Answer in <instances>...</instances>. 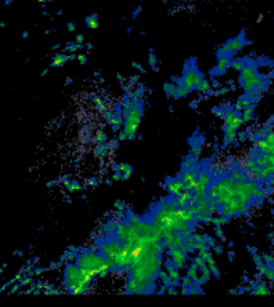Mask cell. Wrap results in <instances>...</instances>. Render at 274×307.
<instances>
[{
  "mask_svg": "<svg viewBox=\"0 0 274 307\" xmlns=\"http://www.w3.org/2000/svg\"><path fill=\"white\" fill-rule=\"evenodd\" d=\"M117 146H119V140H117V138H116V140H113V141H109V142H108L109 150H111V149H117Z\"/></svg>",
  "mask_w": 274,
  "mask_h": 307,
  "instance_id": "46",
  "label": "cell"
},
{
  "mask_svg": "<svg viewBox=\"0 0 274 307\" xmlns=\"http://www.w3.org/2000/svg\"><path fill=\"white\" fill-rule=\"evenodd\" d=\"M76 42H77V43H80V45H84V42H85V37H84V34H77V37H76Z\"/></svg>",
  "mask_w": 274,
  "mask_h": 307,
  "instance_id": "47",
  "label": "cell"
},
{
  "mask_svg": "<svg viewBox=\"0 0 274 307\" xmlns=\"http://www.w3.org/2000/svg\"><path fill=\"white\" fill-rule=\"evenodd\" d=\"M93 140H95V142H96V144H101V142H108V135H106L103 130H98V131H96V135H95V138H93Z\"/></svg>",
  "mask_w": 274,
  "mask_h": 307,
  "instance_id": "33",
  "label": "cell"
},
{
  "mask_svg": "<svg viewBox=\"0 0 274 307\" xmlns=\"http://www.w3.org/2000/svg\"><path fill=\"white\" fill-rule=\"evenodd\" d=\"M194 62H196V59H189L188 61V64H186V69H184V72L182 75V79H180V82L188 86L189 91L196 90L199 86V84H201L204 80V75L197 71V67H196Z\"/></svg>",
  "mask_w": 274,
  "mask_h": 307,
  "instance_id": "4",
  "label": "cell"
},
{
  "mask_svg": "<svg viewBox=\"0 0 274 307\" xmlns=\"http://www.w3.org/2000/svg\"><path fill=\"white\" fill-rule=\"evenodd\" d=\"M167 291H169L170 294H177V293H178V290H177V285H173V286L170 285L169 288H167Z\"/></svg>",
  "mask_w": 274,
  "mask_h": 307,
  "instance_id": "49",
  "label": "cell"
},
{
  "mask_svg": "<svg viewBox=\"0 0 274 307\" xmlns=\"http://www.w3.org/2000/svg\"><path fill=\"white\" fill-rule=\"evenodd\" d=\"M245 62H247V59H242V58H236V59H231V69H234V71L241 72L242 69L245 67Z\"/></svg>",
  "mask_w": 274,
  "mask_h": 307,
  "instance_id": "26",
  "label": "cell"
},
{
  "mask_svg": "<svg viewBox=\"0 0 274 307\" xmlns=\"http://www.w3.org/2000/svg\"><path fill=\"white\" fill-rule=\"evenodd\" d=\"M148 64L151 69H154V71H157V58H155V53L154 50H151L148 55Z\"/></svg>",
  "mask_w": 274,
  "mask_h": 307,
  "instance_id": "30",
  "label": "cell"
},
{
  "mask_svg": "<svg viewBox=\"0 0 274 307\" xmlns=\"http://www.w3.org/2000/svg\"><path fill=\"white\" fill-rule=\"evenodd\" d=\"M192 262H194V264L199 266V267H202L204 264H207V261H205V258H204L202 254H199V253L194 256V258H192Z\"/></svg>",
  "mask_w": 274,
  "mask_h": 307,
  "instance_id": "38",
  "label": "cell"
},
{
  "mask_svg": "<svg viewBox=\"0 0 274 307\" xmlns=\"http://www.w3.org/2000/svg\"><path fill=\"white\" fill-rule=\"evenodd\" d=\"M136 82H138V75H132V77L128 79V84H132V85H135Z\"/></svg>",
  "mask_w": 274,
  "mask_h": 307,
  "instance_id": "51",
  "label": "cell"
},
{
  "mask_svg": "<svg viewBox=\"0 0 274 307\" xmlns=\"http://www.w3.org/2000/svg\"><path fill=\"white\" fill-rule=\"evenodd\" d=\"M165 189H167V192L170 194V197H177V195H180V194H182L183 191H186V184H184V181H183L182 178H180V179H177V178H170L169 181H167Z\"/></svg>",
  "mask_w": 274,
  "mask_h": 307,
  "instance_id": "10",
  "label": "cell"
},
{
  "mask_svg": "<svg viewBox=\"0 0 274 307\" xmlns=\"http://www.w3.org/2000/svg\"><path fill=\"white\" fill-rule=\"evenodd\" d=\"M117 79H119V82H121V84H123V82H125V79H123L122 75H117Z\"/></svg>",
  "mask_w": 274,
  "mask_h": 307,
  "instance_id": "60",
  "label": "cell"
},
{
  "mask_svg": "<svg viewBox=\"0 0 274 307\" xmlns=\"http://www.w3.org/2000/svg\"><path fill=\"white\" fill-rule=\"evenodd\" d=\"M39 2H47V0H39Z\"/></svg>",
  "mask_w": 274,
  "mask_h": 307,
  "instance_id": "62",
  "label": "cell"
},
{
  "mask_svg": "<svg viewBox=\"0 0 274 307\" xmlns=\"http://www.w3.org/2000/svg\"><path fill=\"white\" fill-rule=\"evenodd\" d=\"M141 117H143V104H141V101L133 103L132 109H130L127 114H123V130L127 131L128 140H135L136 135H138Z\"/></svg>",
  "mask_w": 274,
  "mask_h": 307,
  "instance_id": "3",
  "label": "cell"
},
{
  "mask_svg": "<svg viewBox=\"0 0 274 307\" xmlns=\"http://www.w3.org/2000/svg\"><path fill=\"white\" fill-rule=\"evenodd\" d=\"M213 184V176L209 173L202 170L201 173H199V183H197V187L192 192L196 194V195L201 198V197H207V192L210 189V186Z\"/></svg>",
  "mask_w": 274,
  "mask_h": 307,
  "instance_id": "7",
  "label": "cell"
},
{
  "mask_svg": "<svg viewBox=\"0 0 274 307\" xmlns=\"http://www.w3.org/2000/svg\"><path fill=\"white\" fill-rule=\"evenodd\" d=\"M252 293L253 294H270V288L265 286L263 283H257L253 290H252Z\"/></svg>",
  "mask_w": 274,
  "mask_h": 307,
  "instance_id": "32",
  "label": "cell"
},
{
  "mask_svg": "<svg viewBox=\"0 0 274 307\" xmlns=\"http://www.w3.org/2000/svg\"><path fill=\"white\" fill-rule=\"evenodd\" d=\"M79 50H82V45L77 42H74V43H67L66 45V52H71V53H77Z\"/></svg>",
  "mask_w": 274,
  "mask_h": 307,
  "instance_id": "36",
  "label": "cell"
},
{
  "mask_svg": "<svg viewBox=\"0 0 274 307\" xmlns=\"http://www.w3.org/2000/svg\"><path fill=\"white\" fill-rule=\"evenodd\" d=\"M248 208H250V205L245 203L244 200L239 198V197H234L229 200L228 203L221 205V211L223 215H226L228 218H234V216H239V215H245V213L248 211Z\"/></svg>",
  "mask_w": 274,
  "mask_h": 307,
  "instance_id": "6",
  "label": "cell"
},
{
  "mask_svg": "<svg viewBox=\"0 0 274 307\" xmlns=\"http://www.w3.org/2000/svg\"><path fill=\"white\" fill-rule=\"evenodd\" d=\"M215 235H216L221 242H225V240H226V237H225V232H223L221 225H215Z\"/></svg>",
  "mask_w": 274,
  "mask_h": 307,
  "instance_id": "42",
  "label": "cell"
},
{
  "mask_svg": "<svg viewBox=\"0 0 274 307\" xmlns=\"http://www.w3.org/2000/svg\"><path fill=\"white\" fill-rule=\"evenodd\" d=\"M201 150H202L201 144H197V142L191 144V157H192V159H197L199 155H201Z\"/></svg>",
  "mask_w": 274,
  "mask_h": 307,
  "instance_id": "34",
  "label": "cell"
},
{
  "mask_svg": "<svg viewBox=\"0 0 274 307\" xmlns=\"http://www.w3.org/2000/svg\"><path fill=\"white\" fill-rule=\"evenodd\" d=\"M245 140H247L245 133H238V141H245Z\"/></svg>",
  "mask_w": 274,
  "mask_h": 307,
  "instance_id": "55",
  "label": "cell"
},
{
  "mask_svg": "<svg viewBox=\"0 0 274 307\" xmlns=\"http://www.w3.org/2000/svg\"><path fill=\"white\" fill-rule=\"evenodd\" d=\"M121 171H122L123 179H128L133 173V167L128 165V164H121Z\"/></svg>",
  "mask_w": 274,
  "mask_h": 307,
  "instance_id": "28",
  "label": "cell"
},
{
  "mask_svg": "<svg viewBox=\"0 0 274 307\" xmlns=\"http://www.w3.org/2000/svg\"><path fill=\"white\" fill-rule=\"evenodd\" d=\"M95 280L89 272H85L82 267L76 262H69L64 267V290L71 294H84L87 288Z\"/></svg>",
  "mask_w": 274,
  "mask_h": 307,
  "instance_id": "2",
  "label": "cell"
},
{
  "mask_svg": "<svg viewBox=\"0 0 274 307\" xmlns=\"http://www.w3.org/2000/svg\"><path fill=\"white\" fill-rule=\"evenodd\" d=\"M205 242H207L209 248H213V247L216 245V242H215V239H213V237H209V235H205Z\"/></svg>",
  "mask_w": 274,
  "mask_h": 307,
  "instance_id": "45",
  "label": "cell"
},
{
  "mask_svg": "<svg viewBox=\"0 0 274 307\" xmlns=\"http://www.w3.org/2000/svg\"><path fill=\"white\" fill-rule=\"evenodd\" d=\"M197 103H199V101H197V99H194V101H192V103H191L189 106H191V108H192V109H196V108H197Z\"/></svg>",
  "mask_w": 274,
  "mask_h": 307,
  "instance_id": "58",
  "label": "cell"
},
{
  "mask_svg": "<svg viewBox=\"0 0 274 307\" xmlns=\"http://www.w3.org/2000/svg\"><path fill=\"white\" fill-rule=\"evenodd\" d=\"M212 112H213V114L216 115V117H220V118H223V120H225V117H226V114H228V111L225 109V108H212Z\"/></svg>",
  "mask_w": 274,
  "mask_h": 307,
  "instance_id": "35",
  "label": "cell"
},
{
  "mask_svg": "<svg viewBox=\"0 0 274 307\" xmlns=\"http://www.w3.org/2000/svg\"><path fill=\"white\" fill-rule=\"evenodd\" d=\"M85 184H87V186H96V184H98V179H96V178H91V179L87 181Z\"/></svg>",
  "mask_w": 274,
  "mask_h": 307,
  "instance_id": "50",
  "label": "cell"
},
{
  "mask_svg": "<svg viewBox=\"0 0 274 307\" xmlns=\"http://www.w3.org/2000/svg\"><path fill=\"white\" fill-rule=\"evenodd\" d=\"M77 61L80 62V64H85V62H87V55H79Z\"/></svg>",
  "mask_w": 274,
  "mask_h": 307,
  "instance_id": "48",
  "label": "cell"
},
{
  "mask_svg": "<svg viewBox=\"0 0 274 307\" xmlns=\"http://www.w3.org/2000/svg\"><path fill=\"white\" fill-rule=\"evenodd\" d=\"M164 91L167 98H175L177 99V85L173 84H164Z\"/></svg>",
  "mask_w": 274,
  "mask_h": 307,
  "instance_id": "24",
  "label": "cell"
},
{
  "mask_svg": "<svg viewBox=\"0 0 274 307\" xmlns=\"http://www.w3.org/2000/svg\"><path fill=\"white\" fill-rule=\"evenodd\" d=\"M95 106L98 108V111L99 112H103V114H106V103H104V99H101V98H95Z\"/></svg>",
  "mask_w": 274,
  "mask_h": 307,
  "instance_id": "37",
  "label": "cell"
},
{
  "mask_svg": "<svg viewBox=\"0 0 274 307\" xmlns=\"http://www.w3.org/2000/svg\"><path fill=\"white\" fill-rule=\"evenodd\" d=\"M244 123L242 120V114L234 109H229L225 117V133H231V131H238L241 125Z\"/></svg>",
  "mask_w": 274,
  "mask_h": 307,
  "instance_id": "8",
  "label": "cell"
},
{
  "mask_svg": "<svg viewBox=\"0 0 274 307\" xmlns=\"http://www.w3.org/2000/svg\"><path fill=\"white\" fill-rule=\"evenodd\" d=\"M140 11H141V7H136V8H135V11H133V15H132V18H133V20H135V18H136V16H138V15H140Z\"/></svg>",
  "mask_w": 274,
  "mask_h": 307,
  "instance_id": "56",
  "label": "cell"
},
{
  "mask_svg": "<svg viewBox=\"0 0 274 307\" xmlns=\"http://www.w3.org/2000/svg\"><path fill=\"white\" fill-rule=\"evenodd\" d=\"M210 275H212L210 267L207 264H204L201 267V279H199V285H205V283H207L209 279H210Z\"/></svg>",
  "mask_w": 274,
  "mask_h": 307,
  "instance_id": "21",
  "label": "cell"
},
{
  "mask_svg": "<svg viewBox=\"0 0 274 307\" xmlns=\"http://www.w3.org/2000/svg\"><path fill=\"white\" fill-rule=\"evenodd\" d=\"M180 178L184 181L186 184V189L189 191H194L197 187V183H199V173L196 168H192V170H182V174H180Z\"/></svg>",
  "mask_w": 274,
  "mask_h": 307,
  "instance_id": "9",
  "label": "cell"
},
{
  "mask_svg": "<svg viewBox=\"0 0 274 307\" xmlns=\"http://www.w3.org/2000/svg\"><path fill=\"white\" fill-rule=\"evenodd\" d=\"M20 283H21V286L24 288V286H29V285H32L34 283V279H32V275H26V277H23L21 280H20Z\"/></svg>",
  "mask_w": 274,
  "mask_h": 307,
  "instance_id": "40",
  "label": "cell"
},
{
  "mask_svg": "<svg viewBox=\"0 0 274 307\" xmlns=\"http://www.w3.org/2000/svg\"><path fill=\"white\" fill-rule=\"evenodd\" d=\"M143 93H145V86H138V88H136L135 91L130 93V98L133 99V103H136V101H141Z\"/></svg>",
  "mask_w": 274,
  "mask_h": 307,
  "instance_id": "31",
  "label": "cell"
},
{
  "mask_svg": "<svg viewBox=\"0 0 274 307\" xmlns=\"http://www.w3.org/2000/svg\"><path fill=\"white\" fill-rule=\"evenodd\" d=\"M271 122H273V123H274V117H273V118H271Z\"/></svg>",
  "mask_w": 274,
  "mask_h": 307,
  "instance_id": "63",
  "label": "cell"
},
{
  "mask_svg": "<svg viewBox=\"0 0 274 307\" xmlns=\"http://www.w3.org/2000/svg\"><path fill=\"white\" fill-rule=\"evenodd\" d=\"M228 223H229V218L226 215H223V213L212 216V224H213V225H225Z\"/></svg>",
  "mask_w": 274,
  "mask_h": 307,
  "instance_id": "22",
  "label": "cell"
},
{
  "mask_svg": "<svg viewBox=\"0 0 274 307\" xmlns=\"http://www.w3.org/2000/svg\"><path fill=\"white\" fill-rule=\"evenodd\" d=\"M108 142H101V144H98L96 149H95V154L98 155V157H104V155H108Z\"/></svg>",
  "mask_w": 274,
  "mask_h": 307,
  "instance_id": "27",
  "label": "cell"
},
{
  "mask_svg": "<svg viewBox=\"0 0 274 307\" xmlns=\"http://www.w3.org/2000/svg\"><path fill=\"white\" fill-rule=\"evenodd\" d=\"M192 283H194V281H192V280H191V277H188V275H186V277H183V279H182V286L191 288V286H192Z\"/></svg>",
  "mask_w": 274,
  "mask_h": 307,
  "instance_id": "44",
  "label": "cell"
},
{
  "mask_svg": "<svg viewBox=\"0 0 274 307\" xmlns=\"http://www.w3.org/2000/svg\"><path fill=\"white\" fill-rule=\"evenodd\" d=\"M69 61V55H64V53H58V55H55V58L52 61V66L53 69H57V67H63L66 62Z\"/></svg>",
  "mask_w": 274,
  "mask_h": 307,
  "instance_id": "17",
  "label": "cell"
},
{
  "mask_svg": "<svg viewBox=\"0 0 274 307\" xmlns=\"http://www.w3.org/2000/svg\"><path fill=\"white\" fill-rule=\"evenodd\" d=\"M91 48H93V43H85V50H89V52H90Z\"/></svg>",
  "mask_w": 274,
  "mask_h": 307,
  "instance_id": "59",
  "label": "cell"
},
{
  "mask_svg": "<svg viewBox=\"0 0 274 307\" xmlns=\"http://www.w3.org/2000/svg\"><path fill=\"white\" fill-rule=\"evenodd\" d=\"M189 88H188V86H186L184 84H182V82H180L178 85H177V99L178 98H186V96H188L189 95Z\"/></svg>",
  "mask_w": 274,
  "mask_h": 307,
  "instance_id": "25",
  "label": "cell"
},
{
  "mask_svg": "<svg viewBox=\"0 0 274 307\" xmlns=\"http://www.w3.org/2000/svg\"><path fill=\"white\" fill-rule=\"evenodd\" d=\"M229 67H231V58H229V55H226V56H218V64H216V67L213 69V71H212V74L223 75Z\"/></svg>",
  "mask_w": 274,
  "mask_h": 307,
  "instance_id": "13",
  "label": "cell"
},
{
  "mask_svg": "<svg viewBox=\"0 0 274 307\" xmlns=\"http://www.w3.org/2000/svg\"><path fill=\"white\" fill-rule=\"evenodd\" d=\"M135 69H136V71H140V72H145V67H143V66H140L138 64V62H133V64H132Z\"/></svg>",
  "mask_w": 274,
  "mask_h": 307,
  "instance_id": "53",
  "label": "cell"
},
{
  "mask_svg": "<svg viewBox=\"0 0 274 307\" xmlns=\"http://www.w3.org/2000/svg\"><path fill=\"white\" fill-rule=\"evenodd\" d=\"M76 264L80 266L85 272H89L93 279L96 277H106L109 272L116 271L114 266L104 258L103 254H99L91 250H79Z\"/></svg>",
  "mask_w": 274,
  "mask_h": 307,
  "instance_id": "1",
  "label": "cell"
},
{
  "mask_svg": "<svg viewBox=\"0 0 274 307\" xmlns=\"http://www.w3.org/2000/svg\"><path fill=\"white\" fill-rule=\"evenodd\" d=\"M213 251H215L216 254H221V253H223V247H221V245H215V247H213Z\"/></svg>",
  "mask_w": 274,
  "mask_h": 307,
  "instance_id": "52",
  "label": "cell"
},
{
  "mask_svg": "<svg viewBox=\"0 0 274 307\" xmlns=\"http://www.w3.org/2000/svg\"><path fill=\"white\" fill-rule=\"evenodd\" d=\"M169 258L175 262V266L178 269H183L186 261H188V253H184L182 248H175V250H169Z\"/></svg>",
  "mask_w": 274,
  "mask_h": 307,
  "instance_id": "11",
  "label": "cell"
},
{
  "mask_svg": "<svg viewBox=\"0 0 274 307\" xmlns=\"http://www.w3.org/2000/svg\"><path fill=\"white\" fill-rule=\"evenodd\" d=\"M11 3V0H5V5H10Z\"/></svg>",
  "mask_w": 274,
  "mask_h": 307,
  "instance_id": "61",
  "label": "cell"
},
{
  "mask_svg": "<svg viewBox=\"0 0 274 307\" xmlns=\"http://www.w3.org/2000/svg\"><path fill=\"white\" fill-rule=\"evenodd\" d=\"M114 208H116V210H119V211H127L128 205H127L125 202H122V200H116Z\"/></svg>",
  "mask_w": 274,
  "mask_h": 307,
  "instance_id": "41",
  "label": "cell"
},
{
  "mask_svg": "<svg viewBox=\"0 0 274 307\" xmlns=\"http://www.w3.org/2000/svg\"><path fill=\"white\" fill-rule=\"evenodd\" d=\"M64 186H66V189L69 191V192H74V191H80V183L77 179H74V181H64Z\"/></svg>",
  "mask_w": 274,
  "mask_h": 307,
  "instance_id": "29",
  "label": "cell"
},
{
  "mask_svg": "<svg viewBox=\"0 0 274 307\" xmlns=\"http://www.w3.org/2000/svg\"><path fill=\"white\" fill-rule=\"evenodd\" d=\"M250 104H255V101L253 99L248 96V95H244V96H241L238 101L234 103V106H233V109L234 111H238V112H242V109L244 108H247V106H250Z\"/></svg>",
  "mask_w": 274,
  "mask_h": 307,
  "instance_id": "15",
  "label": "cell"
},
{
  "mask_svg": "<svg viewBox=\"0 0 274 307\" xmlns=\"http://www.w3.org/2000/svg\"><path fill=\"white\" fill-rule=\"evenodd\" d=\"M188 277H191V280L194 281V283H199V279H201V267L196 266L194 262L188 267V272H186Z\"/></svg>",
  "mask_w": 274,
  "mask_h": 307,
  "instance_id": "18",
  "label": "cell"
},
{
  "mask_svg": "<svg viewBox=\"0 0 274 307\" xmlns=\"http://www.w3.org/2000/svg\"><path fill=\"white\" fill-rule=\"evenodd\" d=\"M67 30H69V32H74V30H76V24H74V23H67Z\"/></svg>",
  "mask_w": 274,
  "mask_h": 307,
  "instance_id": "54",
  "label": "cell"
},
{
  "mask_svg": "<svg viewBox=\"0 0 274 307\" xmlns=\"http://www.w3.org/2000/svg\"><path fill=\"white\" fill-rule=\"evenodd\" d=\"M192 194H194V192L189 191V189H186V191H183L182 194H180V195H177L175 200H177L178 206H188L189 205V200L192 197Z\"/></svg>",
  "mask_w": 274,
  "mask_h": 307,
  "instance_id": "16",
  "label": "cell"
},
{
  "mask_svg": "<svg viewBox=\"0 0 274 307\" xmlns=\"http://www.w3.org/2000/svg\"><path fill=\"white\" fill-rule=\"evenodd\" d=\"M248 42L245 39V30H242V32L234 37V39L228 40L225 45H221L220 48L216 50V56H226V55H233V53H238L239 50H242L245 45H248Z\"/></svg>",
  "mask_w": 274,
  "mask_h": 307,
  "instance_id": "5",
  "label": "cell"
},
{
  "mask_svg": "<svg viewBox=\"0 0 274 307\" xmlns=\"http://www.w3.org/2000/svg\"><path fill=\"white\" fill-rule=\"evenodd\" d=\"M194 165H196V162H194V159L191 157V159H186L182 167H183V170H192V168H196Z\"/></svg>",
  "mask_w": 274,
  "mask_h": 307,
  "instance_id": "39",
  "label": "cell"
},
{
  "mask_svg": "<svg viewBox=\"0 0 274 307\" xmlns=\"http://www.w3.org/2000/svg\"><path fill=\"white\" fill-rule=\"evenodd\" d=\"M85 26L87 28H90V29H98L99 26V18L96 13H93V15H89L85 18Z\"/></svg>",
  "mask_w": 274,
  "mask_h": 307,
  "instance_id": "20",
  "label": "cell"
},
{
  "mask_svg": "<svg viewBox=\"0 0 274 307\" xmlns=\"http://www.w3.org/2000/svg\"><path fill=\"white\" fill-rule=\"evenodd\" d=\"M42 274V269L40 267H35L34 269V272H32V275H40Z\"/></svg>",
  "mask_w": 274,
  "mask_h": 307,
  "instance_id": "57",
  "label": "cell"
},
{
  "mask_svg": "<svg viewBox=\"0 0 274 307\" xmlns=\"http://www.w3.org/2000/svg\"><path fill=\"white\" fill-rule=\"evenodd\" d=\"M117 140H119V141H125V140H128L127 131L123 130V128H121L119 131H117Z\"/></svg>",
  "mask_w": 274,
  "mask_h": 307,
  "instance_id": "43",
  "label": "cell"
},
{
  "mask_svg": "<svg viewBox=\"0 0 274 307\" xmlns=\"http://www.w3.org/2000/svg\"><path fill=\"white\" fill-rule=\"evenodd\" d=\"M196 91L199 93H204V95H209V93L212 91V82L207 79H204L201 84H199V86L196 88Z\"/></svg>",
  "mask_w": 274,
  "mask_h": 307,
  "instance_id": "23",
  "label": "cell"
},
{
  "mask_svg": "<svg viewBox=\"0 0 274 307\" xmlns=\"http://www.w3.org/2000/svg\"><path fill=\"white\" fill-rule=\"evenodd\" d=\"M257 104V103H255ZM255 104H250V106H247V108L242 109V120H244V123H248V122H252L253 120V112H255Z\"/></svg>",
  "mask_w": 274,
  "mask_h": 307,
  "instance_id": "19",
  "label": "cell"
},
{
  "mask_svg": "<svg viewBox=\"0 0 274 307\" xmlns=\"http://www.w3.org/2000/svg\"><path fill=\"white\" fill-rule=\"evenodd\" d=\"M239 74H241L239 82H244V80H248V79L255 77V75H258L257 74V62H252V64H245V67L242 69Z\"/></svg>",
  "mask_w": 274,
  "mask_h": 307,
  "instance_id": "14",
  "label": "cell"
},
{
  "mask_svg": "<svg viewBox=\"0 0 274 307\" xmlns=\"http://www.w3.org/2000/svg\"><path fill=\"white\" fill-rule=\"evenodd\" d=\"M148 286L145 281H141L138 279H135V277H130L127 280V293H132V294H138V293H146L148 290Z\"/></svg>",
  "mask_w": 274,
  "mask_h": 307,
  "instance_id": "12",
  "label": "cell"
}]
</instances>
